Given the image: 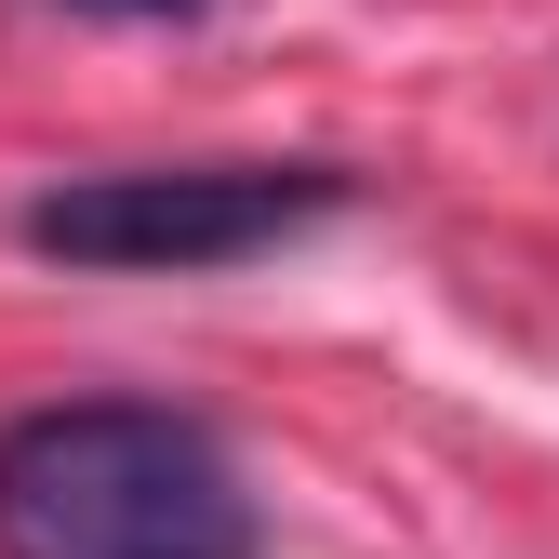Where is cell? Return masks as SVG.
Instances as JSON below:
<instances>
[{
  "label": "cell",
  "mask_w": 559,
  "mask_h": 559,
  "mask_svg": "<svg viewBox=\"0 0 559 559\" xmlns=\"http://www.w3.org/2000/svg\"><path fill=\"white\" fill-rule=\"evenodd\" d=\"M0 559H266V507L174 400H40L0 427Z\"/></svg>",
  "instance_id": "6da1fadb"
},
{
  "label": "cell",
  "mask_w": 559,
  "mask_h": 559,
  "mask_svg": "<svg viewBox=\"0 0 559 559\" xmlns=\"http://www.w3.org/2000/svg\"><path fill=\"white\" fill-rule=\"evenodd\" d=\"M360 174L333 160H147V174H67L40 187L14 240L40 266H107V280H200V266H253L280 240H307L346 214Z\"/></svg>",
  "instance_id": "7a4b0ae2"
},
{
  "label": "cell",
  "mask_w": 559,
  "mask_h": 559,
  "mask_svg": "<svg viewBox=\"0 0 559 559\" xmlns=\"http://www.w3.org/2000/svg\"><path fill=\"white\" fill-rule=\"evenodd\" d=\"M67 14H107V27H200L214 0H67Z\"/></svg>",
  "instance_id": "3957f363"
}]
</instances>
